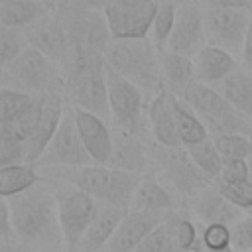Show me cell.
<instances>
[{"label": "cell", "mask_w": 252, "mask_h": 252, "mask_svg": "<svg viewBox=\"0 0 252 252\" xmlns=\"http://www.w3.org/2000/svg\"><path fill=\"white\" fill-rule=\"evenodd\" d=\"M193 252H199V246H197V248H195V250H193Z\"/></svg>", "instance_id": "49"}, {"label": "cell", "mask_w": 252, "mask_h": 252, "mask_svg": "<svg viewBox=\"0 0 252 252\" xmlns=\"http://www.w3.org/2000/svg\"><path fill=\"white\" fill-rule=\"evenodd\" d=\"M4 2H10V0H0V4H4Z\"/></svg>", "instance_id": "48"}, {"label": "cell", "mask_w": 252, "mask_h": 252, "mask_svg": "<svg viewBox=\"0 0 252 252\" xmlns=\"http://www.w3.org/2000/svg\"><path fill=\"white\" fill-rule=\"evenodd\" d=\"M213 142L222 159H248L252 156V138L242 134H217Z\"/></svg>", "instance_id": "33"}, {"label": "cell", "mask_w": 252, "mask_h": 252, "mask_svg": "<svg viewBox=\"0 0 252 252\" xmlns=\"http://www.w3.org/2000/svg\"><path fill=\"white\" fill-rule=\"evenodd\" d=\"M67 100L65 94L61 91H51L43 94V106H41V116H39V124L33 132V136L28 140V161L30 163H37L41 154L45 152V148L49 146L53 134L57 132L63 112H65Z\"/></svg>", "instance_id": "16"}, {"label": "cell", "mask_w": 252, "mask_h": 252, "mask_svg": "<svg viewBox=\"0 0 252 252\" xmlns=\"http://www.w3.org/2000/svg\"><path fill=\"white\" fill-rule=\"evenodd\" d=\"M159 61H161V71L165 79V87L171 93H181L193 83H197V73H195V61L193 57H185L173 51H159Z\"/></svg>", "instance_id": "24"}, {"label": "cell", "mask_w": 252, "mask_h": 252, "mask_svg": "<svg viewBox=\"0 0 252 252\" xmlns=\"http://www.w3.org/2000/svg\"><path fill=\"white\" fill-rule=\"evenodd\" d=\"M35 2H39L41 6H45L49 12H57L61 8V2L63 0H35Z\"/></svg>", "instance_id": "44"}, {"label": "cell", "mask_w": 252, "mask_h": 252, "mask_svg": "<svg viewBox=\"0 0 252 252\" xmlns=\"http://www.w3.org/2000/svg\"><path fill=\"white\" fill-rule=\"evenodd\" d=\"M130 211H150V213H175L179 211L177 197L161 181L154 177H142L134 191Z\"/></svg>", "instance_id": "23"}, {"label": "cell", "mask_w": 252, "mask_h": 252, "mask_svg": "<svg viewBox=\"0 0 252 252\" xmlns=\"http://www.w3.org/2000/svg\"><path fill=\"white\" fill-rule=\"evenodd\" d=\"M185 150L189 152V156H191V159L195 161V165L205 173V177H207L211 183L220 177L224 159H222V156L219 154V150H217L213 138H209V140H205V142H201V144L189 146V148H185Z\"/></svg>", "instance_id": "29"}, {"label": "cell", "mask_w": 252, "mask_h": 252, "mask_svg": "<svg viewBox=\"0 0 252 252\" xmlns=\"http://www.w3.org/2000/svg\"><path fill=\"white\" fill-rule=\"evenodd\" d=\"M217 191L228 199L234 207H238L244 213H252V183H224V181H213Z\"/></svg>", "instance_id": "35"}, {"label": "cell", "mask_w": 252, "mask_h": 252, "mask_svg": "<svg viewBox=\"0 0 252 252\" xmlns=\"http://www.w3.org/2000/svg\"><path fill=\"white\" fill-rule=\"evenodd\" d=\"M75 120H77V128L81 134V140L93 159V163L98 165H106L110 154H112V140H114V132L108 128V120L85 112V110H77L75 108Z\"/></svg>", "instance_id": "18"}, {"label": "cell", "mask_w": 252, "mask_h": 252, "mask_svg": "<svg viewBox=\"0 0 252 252\" xmlns=\"http://www.w3.org/2000/svg\"><path fill=\"white\" fill-rule=\"evenodd\" d=\"M49 14L45 6L35 0H10L0 4V24L2 28H20L26 30L35 24L39 18Z\"/></svg>", "instance_id": "27"}, {"label": "cell", "mask_w": 252, "mask_h": 252, "mask_svg": "<svg viewBox=\"0 0 252 252\" xmlns=\"http://www.w3.org/2000/svg\"><path fill=\"white\" fill-rule=\"evenodd\" d=\"M219 181L224 183H248L250 181V167L248 159H226L222 165V173Z\"/></svg>", "instance_id": "39"}, {"label": "cell", "mask_w": 252, "mask_h": 252, "mask_svg": "<svg viewBox=\"0 0 252 252\" xmlns=\"http://www.w3.org/2000/svg\"><path fill=\"white\" fill-rule=\"evenodd\" d=\"M30 163L28 161V144L16 138L0 136V167Z\"/></svg>", "instance_id": "37"}, {"label": "cell", "mask_w": 252, "mask_h": 252, "mask_svg": "<svg viewBox=\"0 0 252 252\" xmlns=\"http://www.w3.org/2000/svg\"><path fill=\"white\" fill-rule=\"evenodd\" d=\"M41 106H43V94L37 96V100L33 102L32 108H28L20 118H16L14 122H6L0 124V136H8V138H16L28 144V140L33 136L37 124H39V116H41Z\"/></svg>", "instance_id": "31"}, {"label": "cell", "mask_w": 252, "mask_h": 252, "mask_svg": "<svg viewBox=\"0 0 252 252\" xmlns=\"http://www.w3.org/2000/svg\"><path fill=\"white\" fill-rule=\"evenodd\" d=\"M150 158L156 161V167L161 171V175L167 179V183L179 195H183L187 201L211 185V181L195 165V161L191 159L189 152L183 146L181 148H163V146L156 144L150 148Z\"/></svg>", "instance_id": "7"}, {"label": "cell", "mask_w": 252, "mask_h": 252, "mask_svg": "<svg viewBox=\"0 0 252 252\" xmlns=\"http://www.w3.org/2000/svg\"><path fill=\"white\" fill-rule=\"evenodd\" d=\"M207 45L220 47L240 59L244 37L250 26L252 10L246 8H211L203 10Z\"/></svg>", "instance_id": "10"}, {"label": "cell", "mask_w": 252, "mask_h": 252, "mask_svg": "<svg viewBox=\"0 0 252 252\" xmlns=\"http://www.w3.org/2000/svg\"><path fill=\"white\" fill-rule=\"evenodd\" d=\"M26 252H39V250H32V248H26Z\"/></svg>", "instance_id": "47"}, {"label": "cell", "mask_w": 252, "mask_h": 252, "mask_svg": "<svg viewBox=\"0 0 252 252\" xmlns=\"http://www.w3.org/2000/svg\"><path fill=\"white\" fill-rule=\"evenodd\" d=\"M24 32L32 47L39 49L41 53H45L49 59H53L57 65L65 69L69 61V53H71V43H69V35H67V30H65V24L59 12L45 14L43 18H39L35 24H32Z\"/></svg>", "instance_id": "14"}, {"label": "cell", "mask_w": 252, "mask_h": 252, "mask_svg": "<svg viewBox=\"0 0 252 252\" xmlns=\"http://www.w3.org/2000/svg\"><path fill=\"white\" fill-rule=\"evenodd\" d=\"M63 94H65L67 104H71L73 108L110 120L106 73L89 75V77H65Z\"/></svg>", "instance_id": "13"}, {"label": "cell", "mask_w": 252, "mask_h": 252, "mask_svg": "<svg viewBox=\"0 0 252 252\" xmlns=\"http://www.w3.org/2000/svg\"><path fill=\"white\" fill-rule=\"evenodd\" d=\"M41 181V175L37 171V165L33 163H18L0 167V195L2 197H14L20 195L33 185Z\"/></svg>", "instance_id": "28"}, {"label": "cell", "mask_w": 252, "mask_h": 252, "mask_svg": "<svg viewBox=\"0 0 252 252\" xmlns=\"http://www.w3.org/2000/svg\"><path fill=\"white\" fill-rule=\"evenodd\" d=\"M238 61H240V67L252 75V18H250V26H248V32H246L244 45H242V51H240V59Z\"/></svg>", "instance_id": "41"}, {"label": "cell", "mask_w": 252, "mask_h": 252, "mask_svg": "<svg viewBox=\"0 0 252 252\" xmlns=\"http://www.w3.org/2000/svg\"><path fill=\"white\" fill-rule=\"evenodd\" d=\"M69 6L79 10H91V12H102L108 4V0H67Z\"/></svg>", "instance_id": "42"}, {"label": "cell", "mask_w": 252, "mask_h": 252, "mask_svg": "<svg viewBox=\"0 0 252 252\" xmlns=\"http://www.w3.org/2000/svg\"><path fill=\"white\" fill-rule=\"evenodd\" d=\"M171 102H173L177 132H179L183 148H189V146H195V144L209 140V128L203 122V118L195 110H191L175 93H171Z\"/></svg>", "instance_id": "26"}, {"label": "cell", "mask_w": 252, "mask_h": 252, "mask_svg": "<svg viewBox=\"0 0 252 252\" xmlns=\"http://www.w3.org/2000/svg\"><path fill=\"white\" fill-rule=\"evenodd\" d=\"M37 96L39 94H30L24 91L2 87V91H0V124L14 122L16 118H20L28 108L33 106Z\"/></svg>", "instance_id": "32"}, {"label": "cell", "mask_w": 252, "mask_h": 252, "mask_svg": "<svg viewBox=\"0 0 252 252\" xmlns=\"http://www.w3.org/2000/svg\"><path fill=\"white\" fill-rule=\"evenodd\" d=\"M0 252H26V246L22 242H18L16 238H2Z\"/></svg>", "instance_id": "43"}, {"label": "cell", "mask_w": 252, "mask_h": 252, "mask_svg": "<svg viewBox=\"0 0 252 252\" xmlns=\"http://www.w3.org/2000/svg\"><path fill=\"white\" fill-rule=\"evenodd\" d=\"M47 183L51 185L57 201L59 226L65 240V248L67 252H77L79 242L83 240L87 228L98 215L100 203L71 183L51 179V177H47Z\"/></svg>", "instance_id": "5"}, {"label": "cell", "mask_w": 252, "mask_h": 252, "mask_svg": "<svg viewBox=\"0 0 252 252\" xmlns=\"http://www.w3.org/2000/svg\"><path fill=\"white\" fill-rule=\"evenodd\" d=\"M10 209L14 238L26 248L39 252H67L59 226V213L53 189L47 181H39L32 189L2 197Z\"/></svg>", "instance_id": "1"}, {"label": "cell", "mask_w": 252, "mask_h": 252, "mask_svg": "<svg viewBox=\"0 0 252 252\" xmlns=\"http://www.w3.org/2000/svg\"><path fill=\"white\" fill-rule=\"evenodd\" d=\"M215 89L228 100L234 110L252 120V75L248 71H244L242 67L236 69Z\"/></svg>", "instance_id": "25"}, {"label": "cell", "mask_w": 252, "mask_h": 252, "mask_svg": "<svg viewBox=\"0 0 252 252\" xmlns=\"http://www.w3.org/2000/svg\"><path fill=\"white\" fill-rule=\"evenodd\" d=\"M203 10L211 8H246L252 10V0H197Z\"/></svg>", "instance_id": "40"}, {"label": "cell", "mask_w": 252, "mask_h": 252, "mask_svg": "<svg viewBox=\"0 0 252 252\" xmlns=\"http://www.w3.org/2000/svg\"><path fill=\"white\" fill-rule=\"evenodd\" d=\"M148 124L152 138L156 144L163 148H181V138L177 132V120L175 110L171 102V91L165 89L158 96H154L148 104Z\"/></svg>", "instance_id": "20"}, {"label": "cell", "mask_w": 252, "mask_h": 252, "mask_svg": "<svg viewBox=\"0 0 252 252\" xmlns=\"http://www.w3.org/2000/svg\"><path fill=\"white\" fill-rule=\"evenodd\" d=\"M104 57L110 71L134 83L146 96H150V100L167 89L161 71L159 51L150 41V37L112 39Z\"/></svg>", "instance_id": "3"}, {"label": "cell", "mask_w": 252, "mask_h": 252, "mask_svg": "<svg viewBox=\"0 0 252 252\" xmlns=\"http://www.w3.org/2000/svg\"><path fill=\"white\" fill-rule=\"evenodd\" d=\"M248 167H250V183H252V156L248 158Z\"/></svg>", "instance_id": "46"}, {"label": "cell", "mask_w": 252, "mask_h": 252, "mask_svg": "<svg viewBox=\"0 0 252 252\" xmlns=\"http://www.w3.org/2000/svg\"><path fill=\"white\" fill-rule=\"evenodd\" d=\"M150 148L144 144V140L138 134H128L122 130H114V140H112V154L106 161L108 167L128 171V173H138L144 175L150 163Z\"/></svg>", "instance_id": "19"}, {"label": "cell", "mask_w": 252, "mask_h": 252, "mask_svg": "<svg viewBox=\"0 0 252 252\" xmlns=\"http://www.w3.org/2000/svg\"><path fill=\"white\" fill-rule=\"evenodd\" d=\"M230 238L234 252H248L252 250V213L244 215L230 226Z\"/></svg>", "instance_id": "38"}, {"label": "cell", "mask_w": 252, "mask_h": 252, "mask_svg": "<svg viewBox=\"0 0 252 252\" xmlns=\"http://www.w3.org/2000/svg\"><path fill=\"white\" fill-rule=\"evenodd\" d=\"M173 213L128 211L120 220L114 236L102 252H134L158 226H161Z\"/></svg>", "instance_id": "15"}, {"label": "cell", "mask_w": 252, "mask_h": 252, "mask_svg": "<svg viewBox=\"0 0 252 252\" xmlns=\"http://www.w3.org/2000/svg\"><path fill=\"white\" fill-rule=\"evenodd\" d=\"M30 47L26 32L20 28H2L0 32V51H2V67L12 63L18 55H22Z\"/></svg>", "instance_id": "34"}, {"label": "cell", "mask_w": 252, "mask_h": 252, "mask_svg": "<svg viewBox=\"0 0 252 252\" xmlns=\"http://www.w3.org/2000/svg\"><path fill=\"white\" fill-rule=\"evenodd\" d=\"M163 2H171V4H175V6H183V4L193 2V0H163Z\"/></svg>", "instance_id": "45"}, {"label": "cell", "mask_w": 252, "mask_h": 252, "mask_svg": "<svg viewBox=\"0 0 252 252\" xmlns=\"http://www.w3.org/2000/svg\"><path fill=\"white\" fill-rule=\"evenodd\" d=\"M248 252H252V250H248Z\"/></svg>", "instance_id": "50"}, {"label": "cell", "mask_w": 252, "mask_h": 252, "mask_svg": "<svg viewBox=\"0 0 252 252\" xmlns=\"http://www.w3.org/2000/svg\"><path fill=\"white\" fill-rule=\"evenodd\" d=\"M199 246H201V250H209V252L232 248L230 226H226V224H203Z\"/></svg>", "instance_id": "36"}, {"label": "cell", "mask_w": 252, "mask_h": 252, "mask_svg": "<svg viewBox=\"0 0 252 252\" xmlns=\"http://www.w3.org/2000/svg\"><path fill=\"white\" fill-rule=\"evenodd\" d=\"M175 18H177V6L171 4V2L158 0L156 16H154L152 30H150V35H148L158 51H163L167 47L169 35H171L173 26H175Z\"/></svg>", "instance_id": "30"}, {"label": "cell", "mask_w": 252, "mask_h": 252, "mask_svg": "<svg viewBox=\"0 0 252 252\" xmlns=\"http://www.w3.org/2000/svg\"><path fill=\"white\" fill-rule=\"evenodd\" d=\"M156 0H108L102 10L112 39H144L156 16Z\"/></svg>", "instance_id": "9"}, {"label": "cell", "mask_w": 252, "mask_h": 252, "mask_svg": "<svg viewBox=\"0 0 252 252\" xmlns=\"http://www.w3.org/2000/svg\"><path fill=\"white\" fill-rule=\"evenodd\" d=\"M195 73L197 81L209 87L220 85L228 75H232L236 69H240V61L230 55L228 51L215 47V45H205L195 57Z\"/></svg>", "instance_id": "21"}, {"label": "cell", "mask_w": 252, "mask_h": 252, "mask_svg": "<svg viewBox=\"0 0 252 252\" xmlns=\"http://www.w3.org/2000/svg\"><path fill=\"white\" fill-rule=\"evenodd\" d=\"M207 45V32H205V14L197 0L177 6V18L173 32L167 41V51L195 57Z\"/></svg>", "instance_id": "12"}, {"label": "cell", "mask_w": 252, "mask_h": 252, "mask_svg": "<svg viewBox=\"0 0 252 252\" xmlns=\"http://www.w3.org/2000/svg\"><path fill=\"white\" fill-rule=\"evenodd\" d=\"M47 171H51L47 177L75 185L100 205L118 207L124 211H130L134 191L142 181V175L138 173H128L98 163L81 167H51Z\"/></svg>", "instance_id": "2"}, {"label": "cell", "mask_w": 252, "mask_h": 252, "mask_svg": "<svg viewBox=\"0 0 252 252\" xmlns=\"http://www.w3.org/2000/svg\"><path fill=\"white\" fill-rule=\"evenodd\" d=\"M156 2H158V0H156Z\"/></svg>", "instance_id": "51"}, {"label": "cell", "mask_w": 252, "mask_h": 252, "mask_svg": "<svg viewBox=\"0 0 252 252\" xmlns=\"http://www.w3.org/2000/svg\"><path fill=\"white\" fill-rule=\"evenodd\" d=\"M126 213L128 211L118 209V207L100 205L98 215L94 217V220L87 228L83 240L79 242L77 252H102L106 248V244L110 242V238L114 236V232H116V228H118V224Z\"/></svg>", "instance_id": "22"}, {"label": "cell", "mask_w": 252, "mask_h": 252, "mask_svg": "<svg viewBox=\"0 0 252 252\" xmlns=\"http://www.w3.org/2000/svg\"><path fill=\"white\" fill-rule=\"evenodd\" d=\"M106 85H108V104L110 120L116 130L128 134H142L144 122L148 120L146 94L130 81L106 67Z\"/></svg>", "instance_id": "6"}, {"label": "cell", "mask_w": 252, "mask_h": 252, "mask_svg": "<svg viewBox=\"0 0 252 252\" xmlns=\"http://www.w3.org/2000/svg\"><path fill=\"white\" fill-rule=\"evenodd\" d=\"M187 203H189V209H191L193 217L197 220H201V226L203 224H226V226H232L236 220H240L244 217V211H240L228 199H224L217 191V187L213 183L207 189H203L197 195H193Z\"/></svg>", "instance_id": "17"}, {"label": "cell", "mask_w": 252, "mask_h": 252, "mask_svg": "<svg viewBox=\"0 0 252 252\" xmlns=\"http://www.w3.org/2000/svg\"><path fill=\"white\" fill-rule=\"evenodd\" d=\"M91 163L93 159L77 128L75 108L67 104L57 132L53 134L49 146L45 148V152L41 154L35 165L41 169H51V167H81V165H91Z\"/></svg>", "instance_id": "8"}, {"label": "cell", "mask_w": 252, "mask_h": 252, "mask_svg": "<svg viewBox=\"0 0 252 252\" xmlns=\"http://www.w3.org/2000/svg\"><path fill=\"white\" fill-rule=\"evenodd\" d=\"M61 18H63L71 47H87V49L106 53L108 45L112 43V35L102 12L79 10L67 4Z\"/></svg>", "instance_id": "11"}, {"label": "cell", "mask_w": 252, "mask_h": 252, "mask_svg": "<svg viewBox=\"0 0 252 252\" xmlns=\"http://www.w3.org/2000/svg\"><path fill=\"white\" fill-rule=\"evenodd\" d=\"M63 67L35 47H28L12 63L2 67V87L30 94H45L65 89Z\"/></svg>", "instance_id": "4"}]
</instances>
